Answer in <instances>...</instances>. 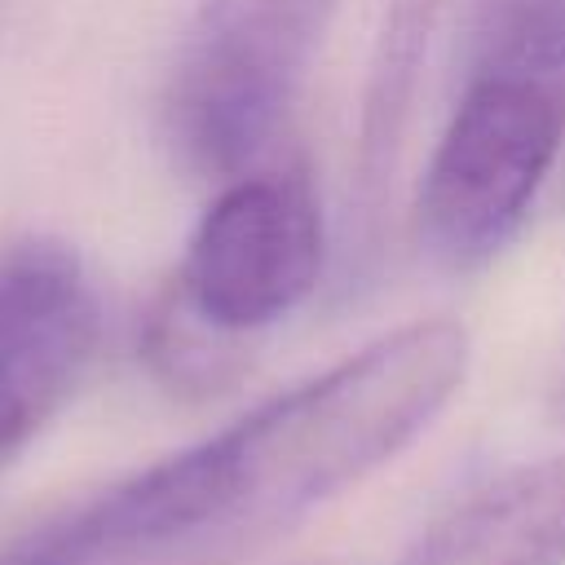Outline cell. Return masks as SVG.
<instances>
[{"instance_id":"cell-1","label":"cell","mask_w":565,"mask_h":565,"mask_svg":"<svg viewBox=\"0 0 565 565\" xmlns=\"http://www.w3.org/2000/svg\"><path fill=\"white\" fill-rule=\"evenodd\" d=\"M468 371V331L428 318L260 402L221 433L49 516L0 565H154L252 547L419 437Z\"/></svg>"},{"instance_id":"cell-2","label":"cell","mask_w":565,"mask_h":565,"mask_svg":"<svg viewBox=\"0 0 565 565\" xmlns=\"http://www.w3.org/2000/svg\"><path fill=\"white\" fill-rule=\"evenodd\" d=\"M565 141V75L468 62L463 93L419 181L415 234L450 274L494 260L530 216Z\"/></svg>"},{"instance_id":"cell-3","label":"cell","mask_w":565,"mask_h":565,"mask_svg":"<svg viewBox=\"0 0 565 565\" xmlns=\"http://www.w3.org/2000/svg\"><path fill=\"white\" fill-rule=\"evenodd\" d=\"M335 0H199L163 93L172 159L230 181L282 128Z\"/></svg>"},{"instance_id":"cell-4","label":"cell","mask_w":565,"mask_h":565,"mask_svg":"<svg viewBox=\"0 0 565 565\" xmlns=\"http://www.w3.org/2000/svg\"><path fill=\"white\" fill-rule=\"evenodd\" d=\"M322 269V207L305 168L234 177L199 216L172 291L207 327L247 340L287 318Z\"/></svg>"},{"instance_id":"cell-5","label":"cell","mask_w":565,"mask_h":565,"mask_svg":"<svg viewBox=\"0 0 565 565\" xmlns=\"http://www.w3.org/2000/svg\"><path fill=\"white\" fill-rule=\"evenodd\" d=\"M102 305L57 238L0 252V468L66 406L93 366Z\"/></svg>"},{"instance_id":"cell-6","label":"cell","mask_w":565,"mask_h":565,"mask_svg":"<svg viewBox=\"0 0 565 565\" xmlns=\"http://www.w3.org/2000/svg\"><path fill=\"white\" fill-rule=\"evenodd\" d=\"M397 565H565V450L468 494Z\"/></svg>"},{"instance_id":"cell-7","label":"cell","mask_w":565,"mask_h":565,"mask_svg":"<svg viewBox=\"0 0 565 565\" xmlns=\"http://www.w3.org/2000/svg\"><path fill=\"white\" fill-rule=\"evenodd\" d=\"M433 13H437V0H393L375 44L366 106H362V137H358V203L366 216L380 212L397 168V146L411 119V97L424 66Z\"/></svg>"},{"instance_id":"cell-8","label":"cell","mask_w":565,"mask_h":565,"mask_svg":"<svg viewBox=\"0 0 565 565\" xmlns=\"http://www.w3.org/2000/svg\"><path fill=\"white\" fill-rule=\"evenodd\" d=\"M141 358L154 371V380H163L177 393H216L221 384H230L238 375L243 340H230L216 327H207L168 287L159 296V305L150 309V318H146Z\"/></svg>"},{"instance_id":"cell-9","label":"cell","mask_w":565,"mask_h":565,"mask_svg":"<svg viewBox=\"0 0 565 565\" xmlns=\"http://www.w3.org/2000/svg\"><path fill=\"white\" fill-rule=\"evenodd\" d=\"M472 62H508L565 75V0H481Z\"/></svg>"},{"instance_id":"cell-10","label":"cell","mask_w":565,"mask_h":565,"mask_svg":"<svg viewBox=\"0 0 565 565\" xmlns=\"http://www.w3.org/2000/svg\"><path fill=\"white\" fill-rule=\"evenodd\" d=\"M552 411L565 419V375H561V380H556V388H552Z\"/></svg>"}]
</instances>
